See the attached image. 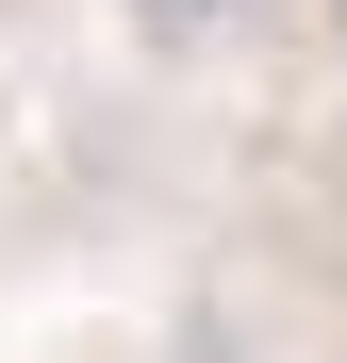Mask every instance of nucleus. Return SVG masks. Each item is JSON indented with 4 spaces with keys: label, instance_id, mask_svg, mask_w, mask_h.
<instances>
[{
    "label": "nucleus",
    "instance_id": "obj_2",
    "mask_svg": "<svg viewBox=\"0 0 347 363\" xmlns=\"http://www.w3.org/2000/svg\"><path fill=\"white\" fill-rule=\"evenodd\" d=\"M331 50H347V0H331Z\"/></svg>",
    "mask_w": 347,
    "mask_h": 363
},
{
    "label": "nucleus",
    "instance_id": "obj_1",
    "mask_svg": "<svg viewBox=\"0 0 347 363\" xmlns=\"http://www.w3.org/2000/svg\"><path fill=\"white\" fill-rule=\"evenodd\" d=\"M133 17H165V33H199V17H231V0H133Z\"/></svg>",
    "mask_w": 347,
    "mask_h": 363
}]
</instances>
